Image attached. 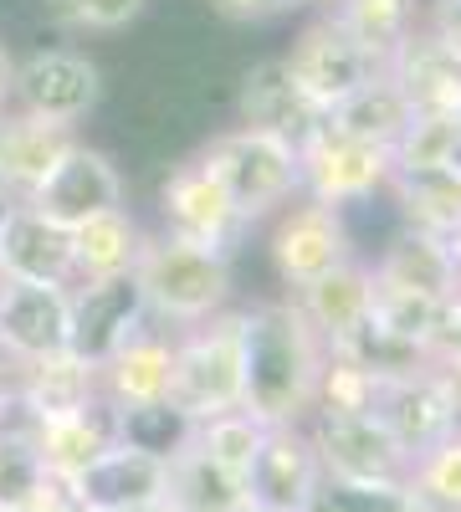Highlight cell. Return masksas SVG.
I'll use <instances>...</instances> for the list:
<instances>
[{"instance_id": "obj_22", "label": "cell", "mask_w": 461, "mask_h": 512, "mask_svg": "<svg viewBox=\"0 0 461 512\" xmlns=\"http://www.w3.org/2000/svg\"><path fill=\"white\" fill-rule=\"evenodd\" d=\"M410 103L400 98V88L380 72V77H369L359 93H349L339 108L328 113V123L339 128V134H354V139H369V144H385L395 149V139L405 134V123H410Z\"/></svg>"}, {"instance_id": "obj_8", "label": "cell", "mask_w": 461, "mask_h": 512, "mask_svg": "<svg viewBox=\"0 0 461 512\" xmlns=\"http://www.w3.org/2000/svg\"><path fill=\"white\" fill-rule=\"evenodd\" d=\"M287 72H292V82L323 108V113H333L349 93H359L369 77H380L385 67L374 62L359 41L339 26V16L333 11H323V16H313L298 36H292V47H287Z\"/></svg>"}, {"instance_id": "obj_6", "label": "cell", "mask_w": 461, "mask_h": 512, "mask_svg": "<svg viewBox=\"0 0 461 512\" xmlns=\"http://www.w3.org/2000/svg\"><path fill=\"white\" fill-rule=\"evenodd\" d=\"M103 103V72L88 52L77 47H41L26 62H16L11 77V108L36 113L47 123L77 128L88 123Z\"/></svg>"}, {"instance_id": "obj_11", "label": "cell", "mask_w": 461, "mask_h": 512, "mask_svg": "<svg viewBox=\"0 0 461 512\" xmlns=\"http://www.w3.org/2000/svg\"><path fill=\"white\" fill-rule=\"evenodd\" d=\"M149 318L144 292L134 272L103 277V282H72V328H67V349L88 364H103L123 338L139 333Z\"/></svg>"}, {"instance_id": "obj_26", "label": "cell", "mask_w": 461, "mask_h": 512, "mask_svg": "<svg viewBox=\"0 0 461 512\" xmlns=\"http://www.w3.org/2000/svg\"><path fill=\"white\" fill-rule=\"evenodd\" d=\"M461 149V118H410L395 139V169L405 164H441Z\"/></svg>"}, {"instance_id": "obj_5", "label": "cell", "mask_w": 461, "mask_h": 512, "mask_svg": "<svg viewBox=\"0 0 461 512\" xmlns=\"http://www.w3.org/2000/svg\"><path fill=\"white\" fill-rule=\"evenodd\" d=\"M390 175H395V149L354 139V134H339L328 118H323L318 134L298 149L303 195L318 200V205H333V210L369 205L374 195H385Z\"/></svg>"}, {"instance_id": "obj_17", "label": "cell", "mask_w": 461, "mask_h": 512, "mask_svg": "<svg viewBox=\"0 0 461 512\" xmlns=\"http://www.w3.org/2000/svg\"><path fill=\"white\" fill-rule=\"evenodd\" d=\"M369 272H374V282L415 292V297H431V303H451V297L461 292L451 251H446V236H426V231H410V226H400L380 246V256L369 262Z\"/></svg>"}, {"instance_id": "obj_23", "label": "cell", "mask_w": 461, "mask_h": 512, "mask_svg": "<svg viewBox=\"0 0 461 512\" xmlns=\"http://www.w3.org/2000/svg\"><path fill=\"white\" fill-rule=\"evenodd\" d=\"M339 26L359 41L374 62H390V52L421 26V0H328Z\"/></svg>"}, {"instance_id": "obj_12", "label": "cell", "mask_w": 461, "mask_h": 512, "mask_svg": "<svg viewBox=\"0 0 461 512\" xmlns=\"http://www.w3.org/2000/svg\"><path fill=\"white\" fill-rule=\"evenodd\" d=\"M415 118H461V57L431 26H415L385 62Z\"/></svg>"}, {"instance_id": "obj_30", "label": "cell", "mask_w": 461, "mask_h": 512, "mask_svg": "<svg viewBox=\"0 0 461 512\" xmlns=\"http://www.w3.org/2000/svg\"><path fill=\"white\" fill-rule=\"evenodd\" d=\"M11 77H16V57L0 47V113L11 108Z\"/></svg>"}, {"instance_id": "obj_18", "label": "cell", "mask_w": 461, "mask_h": 512, "mask_svg": "<svg viewBox=\"0 0 461 512\" xmlns=\"http://www.w3.org/2000/svg\"><path fill=\"white\" fill-rule=\"evenodd\" d=\"M385 195L400 210V226L426 231V236H451L461 226V164H405L390 175Z\"/></svg>"}, {"instance_id": "obj_36", "label": "cell", "mask_w": 461, "mask_h": 512, "mask_svg": "<svg viewBox=\"0 0 461 512\" xmlns=\"http://www.w3.org/2000/svg\"><path fill=\"white\" fill-rule=\"evenodd\" d=\"M456 164H461V149H456Z\"/></svg>"}, {"instance_id": "obj_27", "label": "cell", "mask_w": 461, "mask_h": 512, "mask_svg": "<svg viewBox=\"0 0 461 512\" xmlns=\"http://www.w3.org/2000/svg\"><path fill=\"white\" fill-rule=\"evenodd\" d=\"M426 26L461 57V0H431V21Z\"/></svg>"}, {"instance_id": "obj_15", "label": "cell", "mask_w": 461, "mask_h": 512, "mask_svg": "<svg viewBox=\"0 0 461 512\" xmlns=\"http://www.w3.org/2000/svg\"><path fill=\"white\" fill-rule=\"evenodd\" d=\"M369 297H374V277H369V262H344L323 272L318 282L298 287L292 292V303H298V313L308 318V328L318 333L323 349H344L349 338L369 323Z\"/></svg>"}, {"instance_id": "obj_3", "label": "cell", "mask_w": 461, "mask_h": 512, "mask_svg": "<svg viewBox=\"0 0 461 512\" xmlns=\"http://www.w3.org/2000/svg\"><path fill=\"white\" fill-rule=\"evenodd\" d=\"M200 159L216 169V180L226 185L231 205H236V221L241 226H257L267 216H277L282 205H292L303 195L298 180V149L267 139L257 128H226L211 144L200 149Z\"/></svg>"}, {"instance_id": "obj_33", "label": "cell", "mask_w": 461, "mask_h": 512, "mask_svg": "<svg viewBox=\"0 0 461 512\" xmlns=\"http://www.w3.org/2000/svg\"><path fill=\"white\" fill-rule=\"evenodd\" d=\"M446 251H451V267H456V282H461V226L446 236Z\"/></svg>"}, {"instance_id": "obj_10", "label": "cell", "mask_w": 461, "mask_h": 512, "mask_svg": "<svg viewBox=\"0 0 461 512\" xmlns=\"http://www.w3.org/2000/svg\"><path fill=\"white\" fill-rule=\"evenodd\" d=\"M21 205H31V210H41L47 221H57V226H82V221H93V216H103V210H113V205H123V175H118V164L103 154V149H93V144H72L57 164H52V175L41 180Z\"/></svg>"}, {"instance_id": "obj_1", "label": "cell", "mask_w": 461, "mask_h": 512, "mask_svg": "<svg viewBox=\"0 0 461 512\" xmlns=\"http://www.w3.org/2000/svg\"><path fill=\"white\" fill-rule=\"evenodd\" d=\"M318 364H323V344L292 297L257 303L241 313V369H246L241 400L257 415L272 420L298 415L318 384Z\"/></svg>"}, {"instance_id": "obj_25", "label": "cell", "mask_w": 461, "mask_h": 512, "mask_svg": "<svg viewBox=\"0 0 461 512\" xmlns=\"http://www.w3.org/2000/svg\"><path fill=\"white\" fill-rule=\"evenodd\" d=\"M149 0H47V11L67 26V31H88V36H113L129 31L144 16Z\"/></svg>"}, {"instance_id": "obj_2", "label": "cell", "mask_w": 461, "mask_h": 512, "mask_svg": "<svg viewBox=\"0 0 461 512\" xmlns=\"http://www.w3.org/2000/svg\"><path fill=\"white\" fill-rule=\"evenodd\" d=\"M134 282L144 292V308L164 323H205L226 313L231 297V256L211 246H190L175 236H149L139 246Z\"/></svg>"}, {"instance_id": "obj_14", "label": "cell", "mask_w": 461, "mask_h": 512, "mask_svg": "<svg viewBox=\"0 0 461 512\" xmlns=\"http://www.w3.org/2000/svg\"><path fill=\"white\" fill-rule=\"evenodd\" d=\"M72 328V287L52 282H11L0 297V354L21 364L67 349Z\"/></svg>"}, {"instance_id": "obj_9", "label": "cell", "mask_w": 461, "mask_h": 512, "mask_svg": "<svg viewBox=\"0 0 461 512\" xmlns=\"http://www.w3.org/2000/svg\"><path fill=\"white\" fill-rule=\"evenodd\" d=\"M159 221L164 236L190 241V246H211V251H231L241 221H236V205L226 195V185L216 180V169L205 164L200 154L175 164L159 185Z\"/></svg>"}, {"instance_id": "obj_34", "label": "cell", "mask_w": 461, "mask_h": 512, "mask_svg": "<svg viewBox=\"0 0 461 512\" xmlns=\"http://www.w3.org/2000/svg\"><path fill=\"white\" fill-rule=\"evenodd\" d=\"M16 205H21V200H16L11 190H0V226H6V221H11V210H16Z\"/></svg>"}, {"instance_id": "obj_4", "label": "cell", "mask_w": 461, "mask_h": 512, "mask_svg": "<svg viewBox=\"0 0 461 512\" xmlns=\"http://www.w3.org/2000/svg\"><path fill=\"white\" fill-rule=\"evenodd\" d=\"M246 369H241V313L205 318L190 338L175 344L170 405L185 415H221L241 405Z\"/></svg>"}, {"instance_id": "obj_13", "label": "cell", "mask_w": 461, "mask_h": 512, "mask_svg": "<svg viewBox=\"0 0 461 512\" xmlns=\"http://www.w3.org/2000/svg\"><path fill=\"white\" fill-rule=\"evenodd\" d=\"M236 113H241V128H257L267 139H282L292 149H303L318 128H323V108L292 82L287 62L282 57H267L246 72L241 82V98H236Z\"/></svg>"}, {"instance_id": "obj_31", "label": "cell", "mask_w": 461, "mask_h": 512, "mask_svg": "<svg viewBox=\"0 0 461 512\" xmlns=\"http://www.w3.org/2000/svg\"><path fill=\"white\" fill-rule=\"evenodd\" d=\"M441 482L461 492V446H451V456H446V472H441Z\"/></svg>"}, {"instance_id": "obj_20", "label": "cell", "mask_w": 461, "mask_h": 512, "mask_svg": "<svg viewBox=\"0 0 461 512\" xmlns=\"http://www.w3.org/2000/svg\"><path fill=\"white\" fill-rule=\"evenodd\" d=\"M113 384V395L139 410V405H159L170 400V379H175V338H164L159 328H139L98 364Z\"/></svg>"}, {"instance_id": "obj_29", "label": "cell", "mask_w": 461, "mask_h": 512, "mask_svg": "<svg viewBox=\"0 0 461 512\" xmlns=\"http://www.w3.org/2000/svg\"><path fill=\"white\" fill-rule=\"evenodd\" d=\"M216 11H226L236 21H267V16H277L272 0H216Z\"/></svg>"}, {"instance_id": "obj_16", "label": "cell", "mask_w": 461, "mask_h": 512, "mask_svg": "<svg viewBox=\"0 0 461 512\" xmlns=\"http://www.w3.org/2000/svg\"><path fill=\"white\" fill-rule=\"evenodd\" d=\"M72 144H77V128H62V123H47L36 113L6 108L0 113V190L26 200L41 180L52 175V164Z\"/></svg>"}, {"instance_id": "obj_21", "label": "cell", "mask_w": 461, "mask_h": 512, "mask_svg": "<svg viewBox=\"0 0 461 512\" xmlns=\"http://www.w3.org/2000/svg\"><path fill=\"white\" fill-rule=\"evenodd\" d=\"M144 231L129 216V205H113L103 216L72 226V282H103V277H123L139 262Z\"/></svg>"}, {"instance_id": "obj_28", "label": "cell", "mask_w": 461, "mask_h": 512, "mask_svg": "<svg viewBox=\"0 0 461 512\" xmlns=\"http://www.w3.org/2000/svg\"><path fill=\"white\" fill-rule=\"evenodd\" d=\"M436 349L446 359H461V292L441 308V333H436Z\"/></svg>"}, {"instance_id": "obj_7", "label": "cell", "mask_w": 461, "mask_h": 512, "mask_svg": "<svg viewBox=\"0 0 461 512\" xmlns=\"http://www.w3.org/2000/svg\"><path fill=\"white\" fill-rule=\"evenodd\" d=\"M267 251H272V272L292 292L359 256L354 251V231H349V210L318 205L308 195H298L292 205L277 210V226H272V246Z\"/></svg>"}, {"instance_id": "obj_19", "label": "cell", "mask_w": 461, "mask_h": 512, "mask_svg": "<svg viewBox=\"0 0 461 512\" xmlns=\"http://www.w3.org/2000/svg\"><path fill=\"white\" fill-rule=\"evenodd\" d=\"M0 256L11 267V282L72 287V231L47 221L31 205H16L11 221L0 226Z\"/></svg>"}, {"instance_id": "obj_32", "label": "cell", "mask_w": 461, "mask_h": 512, "mask_svg": "<svg viewBox=\"0 0 461 512\" xmlns=\"http://www.w3.org/2000/svg\"><path fill=\"white\" fill-rule=\"evenodd\" d=\"M272 6H277V16H282V11H313V6H328V0H272Z\"/></svg>"}, {"instance_id": "obj_35", "label": "cell", "mask_w": 461, "mask_h": 512, "mask_svg": "<svg viewBox=\"0 0 461 512\" xmlns=\"http://www.w3.org/2000/svg\"><path fill=\"white\" fill-rule=\"evenodd\" d=\"M6 287H11V267H6V256H0V297H6Z\"/></svg>"}, {"instance_id": "obj_24", "label": "cell", "mask_w": 461, "mask_h": 512, "mask_svg": "<svg viewBox=\"0 0 461 512\" xmlns=\"http://www.w3.org/2000/svg\"><path fill=\"white\" fill-rule=\"evenodd\" d=\"M159 487V456L149 451H108L98 456L88 472H82V492H88L98 507H129V502H144L149 492Z\"/></svg>"}]
</instances>
